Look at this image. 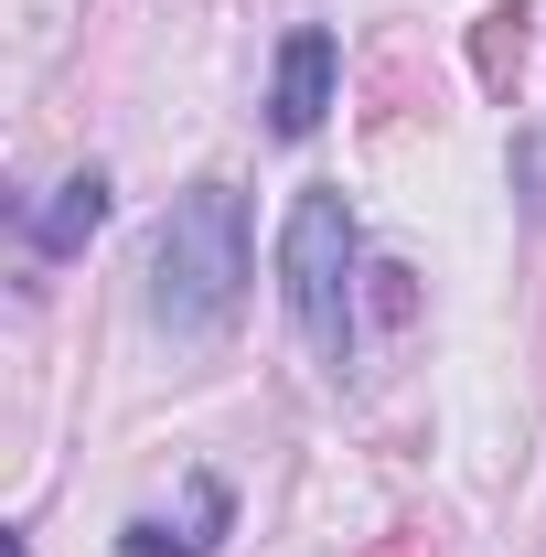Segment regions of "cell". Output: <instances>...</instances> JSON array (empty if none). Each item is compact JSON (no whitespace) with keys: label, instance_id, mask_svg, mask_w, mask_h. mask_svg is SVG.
<instances>
[{"label":"cell","instance_id":"1","mask_svg":"<svg viewBox=\"0 0 546 557\" xmlns=\"http://www.w3.org/2000/svg\"><path fill=\"white\" fill-rule=\"evenodd\" d=\"M247 300V194L236 183H183L161 236H150V322L172 344H214Z\"/></svg>","mask_w":546,"mask_h":557},{"label":"cell","instance_id":"2","mask_svg":"<svg viewBox=\"0 0 546 557\" xmlns=\"http://www.w3.org/2000/svg\"><path fill=\"white\" fill-rule=\"evenodd\" d=\"M278 289H289V322L322 364H353V205L333 183H311L289 225H278Z\"/></svg>","mask_w":546,"mask_h":557},{"label":"cell","instance_id":"3","mask_svg":"<svg viewBox=\"0 0 546 557\" xmlns=\"http://www.w3.org/2000/svg\"><path fill=\"white\" fill-rule=\"evenodd\" d=\"M333 33H322V22H300V33H289V44H278V86H269V129L278 139H311L322 129V108H333Z\"/></svg>","mask_w":546,"mask_h":557},{"label":"cell","instance_id":"4","mask_svg":"<svg viewBox=\"0 0 546 557\" xmlns=\"http://www.w3.org/2000/svg\"><path fill=\"white\" fill-rule=\"evenodd\" d=\"M225 525H236V493L214 483V472H194L183 515H129V525H119V557H204Z\"/></svg>","mask_w":546,"mask_h":557},{"label":"cell","instance_id":"5","mask_svg":"<svg viewBox=\"0 0 546 557\" xmlns=\"http://www.w3.org/2000/svg\"><path fill=\"white\" fill-rule=\"evenodd\" d=\"M108 225V172H65L44 205L22 214V236H33V258H75L86 236Z\"/></svg>","mask_w":546,"mask_h":557}]
</instances>
